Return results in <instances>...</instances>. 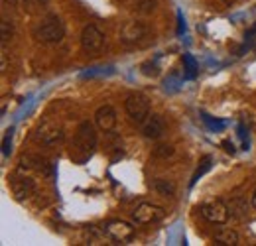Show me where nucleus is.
Here are the masks:
<instances>
[{
    "label": "nucleus",
    "mask_w": 256,
    "mask_h": 246,
    "mask_svg": "<svg viewBox=\"0 0 256 246\" xmlns=\"http://www.w3.org/2000/svg\"><path fill=\"white\" fill-rule=\"evenodd\" d=\"M199 213L205 216L209 222H213V224H224L228 220V216H230V209L224 205L223 201L213 199V201L203 203L199 207Z\"/></svg>",
    "instance_id": "nucleus-6"
},
{
    "label": "nucleus",
    "mask_w": 256,
    "mask_h": 246,
    "mask_svg": "<svg viewBox=\"0 0 256 246\" xmlns=\"http://www.w3.org/2000/svg\"><path fill=\"white\" fill-rule=\"evenodd\" d=\"M38 172V174H42V176H52V166H50V162H46L44 158H40V156H24L22 160H20V168H18V172H22V174H26V172Z\"/></svg>",
    "instance_id": "nucleus-11"
},
{
    "label": "nucleus",
    "mask_w": 256,
    "mask_h": 246,
    "mask_svg": "<svg viewBox=\"0 0 256 246\" xmlns=\"http://www.w3.org/2000/svg\"><path fill=\"white\" fill-rule=\"evenodd\" d=\"M154 156L156 158H170V156H174V146L172 144H158L154 148Z\"/></svg>",
    "instance_id": "nucleus-19"
},
{
    "label": "nucleus",
    "mask_w": 256,
    "mask_h": 246,
    "mask_svg": "<svg viewBox=\"0 0 256 246\" xmlns=\"http://www.w3.org/2000/svg\"><path fill=\"white\" fill-rule=\"evenodd\" d=\"M73 148H75V154H79V160H87L89 156L95 152L96 148V132L95 126L85 120V122L79 124L77 132H75V138H73Z\"/></svg>",
    "instance_id": "nucleus-1"
},
{
    "label": "nucleus",
    "mask_w": 256,
    "mask_h": 246,
    "mask_svg": "<svg viewBox=\"0 0 256 246\" xmlns=\"http://www.w3.org/2000/svg\"><path fill=\"white\" fill-rule=\"evenodd\" d=\"M156 4H158V0H136V8L142 14H152L156 10Z\"/></svg>",
    "instance_id": "nucleus-17"
},
{
    "label": "nucleus",
    "mask_w": 256,
    "mask_h": 246,
    "mask_svg": "<svg viewBox=\"0 0 256 246\" xmlns=\"http://www.w3.org/2000/svg\"><path fill=\"white\" fill-rule=\"evenodd\" d=\"M213 240H215V244L219 246H236L240 238H238V232L232 230V228H219L215 232Z\"/></svg>",
    "instance_id": "nucleus-14"
},
{
    "label": "nucleus",
    "mask_w": 256,
    "mask_h": 246,
    "mask_svg": "<svg viewBox=\"0 0 256 246\" xmlns=\"http://www.w3.org/2000/svg\"><path fill=\"white\" fill-rule=\"evenodd\" d=\"M38 4H40V6H48V4H50V0H38Z\"/></svg>",
    "instance_id": "nucleus-25"
},
{
    "label": "nucleus",
    "mask_w": 256,
    "mask_h": 246,
    "mask_svg": "<svg viewBox=\"0 0 256 246\" xmlns=\"http://www.w3.org/2000/svg\"><path fill=\"white\" fill-rule=\"evenodd\" d=\"M223 146H224V150H226V152H234V150H232V144H228V142H223Z\"/></svg>",
    "instance_id": "nucleus-24"
},
{
    "label": "nucleus",
    "mask_w": 256,
    "mask_h": 246,
    "mask_svg": "<svg viewBox=\"0 0 256 246\" xmlns=\"http://www.w3.org/2000/svg\"><path fill=\"white\" fill-rule=\"evenodd\" d=\"M152 189H154L156 193L164 195V197H172V195H176V184H174L172 180H166V178H158V180H154Z\"/></svg>",
    "instance_id": "nucleus-15"
},
{
    "label": "nucleus",
    "mask_w": 256,
    "mask_h": 246,
    "mask_svg": "<svg viewBox=\"0 0 256 246\" xmlns=\"http://www.w3.org/2000/svg\"><path fill=\"white\" fill-rule=\"evenodd\" d=\"M228 209H230V215H234V216H244V213H246V207L240 205V199H234V201L228 205Z\"/></svg>",
    "instance_id": "nucleus-21"
},
{
    "label": "nucleus",
    "mask_w": 256,
    "mask_h": 246,
    "mask_svg": "<svg viewBox=\"0 0 256 246\" xmlns=\"http://www.w3.org/2000/svg\"><path fill=\"white\" fill-rule=\"evenodd\" d=\"M148 36V26L140 20H130L120 28V42L124 46H136Z\"/></svg>",
    "instance_id": "nucleus-7"
},
{
    "label": "nucleus",
    "mask_w": 256,
    "mask_h": 246,
    "mask_svg": "<svg viewBox=\"0 0 256 246\" xmlns=\"http://www.w3.org/2000/svg\"><path fill=\"white\" fill-rule=\"evenodd\" d=\"M4 6L6 8H16L18 6V0H4Z\"/></svg>",
    "instance_id": "nucleus-23"
},
{
    "label": "nucleus",
    "mask_w": 256,
    "mask_h": 246,
    "mask_svg": "<svg viewBox=\"0 0 256 246\" xmlns=\"http://www.w3.org/2000/svg\"><path fill=\"white\" fill-rule=\"evenodd\" d=\"M64 126L56 120H46L38 128V142H42L44 146H58L64 142Z\"/></svg>",
    "instance_id": "nucleus-4"
},
{
    "label": "nucleus",
    "mask_w": 256,
    "mask_h": 246,
    "mask_svg": "<svg viewBox=\"0 0 256 246\" xmlns=\"http://www.w3.org/2000/svg\"><path fill=\"white\" fill-rule=\"evenodd\" d=\"M164 132H166V122L160 114H150L146 122L142 124V134L148 140H160Z\"/></svg>",
    "instance_id": "nucleus-13"
},
{
    "label": "nucleus",
    "mask_w": 256,
    "mask_h": 246,
    "mask_svg": "<svg viewBox=\"0 0 256 246\" xmlns=\"http://www.w3.org/2000/svg\"><path fill=\"white\" fill-rule=\"evenodd\" d=\"M209 168H211V158H209V156H205V158H203V162H201V168H197V172L193 174L192 185L195 184V182H197V180H199V178H201V176H203V174H205Z\"/></svg>",
    "instance_id": "nucleus-20"
},
{
    "label": "nucleus",
    "mask_w": 256,
    "mask_h": 246,
    "mask_svg": "<svg viewBox=\"0 0 256 246\" xmlns=\"http://www.w3.org/2000/svg\"><path fill=\"white\" fill-rule=\"evenodd\" d=\"M124 108H126V114L130 116V120L136 124H144L146 118L150 116V100L142 92L128 94V98L124 100Z\"/></svg>",
    "instance_id": "nucleus-3"
},
{
    "label": "nucleus",
    "mask_w": 256,
    "mask_h": 246,
    "mask_svg": "<svg viewBox=\"0 0 256 246\" xmlns=\"http://www.w3.org/2000/svg\"><path fill=\"white\" fill-rule=\"evenodd\" d=\"M102 230H104L106 236H110L116 242H126V240L132 238V234H134V226L128 224L126 220H110V222L104 224Z\"/></svg>",
    "instance_id": "nucleus-10"
},
{
    "label": "nucleus",
    "mask_w": 256,
    "mask_h": 246,
    "mask_svg": "<svg viewBox=\"0 0 256 246\" xmlns=\"http://www.w3.org/2000/svg\"><path fill=\"white\" fill-rule=\"evenodd\" d=\"M252 207L256 209V191H254V195H252Z\"/></svg>",
    "instance_id": "nucleus-27"
},
{
    "label": "nucleus",
    "mask_w": 256,
    "mask_h": 246,
    "mask_svg": "<svg viewBox=\"0 0 256 246\" xmlns=\"http://www.w3.org/2000/svg\"><path fill=\"white\" fill-rule=\"evenodd\" d=\"M12 132H14V128H8V130H6V136H4V148H2L4 156L10 154V142H12Z\"/></svg>",
    "instance_id": "nucleus-22"
},
{
    "label": "nucleus",
    "mask_w": 256,
    "mask_h": 246,
    "mask_svg": "<svg viewBox=\"0 0 256 246\" xmlns=\"http://www.w3.org/2000/svg\"><path fill=\"white\" fill-rule=\"evenodd\" d=\"M102 46H104V34L93 24L85 26L83 32H81V48H83V52L96 54V52L102 50Z\"/></svg>",
    "instance_id": "nucleus-8"
},
{
    "label": "nucleus",
    "mask_w": 256,
    "mask_h": 246,
    "mask_svg": "<svg viewBox=\"0 0 256 246\" xmlns=\"http://www.w3.org/2000/svg\"><path fill=\"white\" fill-rule=\"evenodd\" d=\"M36 38L42 44H60L65 38V26L60 16H48L38 28H36Z\"/></svg>",
    "instance_id": "nucleus-2"
},
{
    "label": "nucleus",
    "mask_w": 256,
    "mask_h": 246,
    "mask_svg": "<svg viewBox=\"0 0 256 246\" xmlns=\"http://www.w3.org/2000/svg\"><path fill=\"white\" fill-rule=\"evenodd\" d=\"M12 34H14V26L10 20H2L0 22V38H2V44H8V40H12Z\"/></svg>",
    "instance_id": "nucleus-16"
},
{
    "label": "nucleus",
    "mask_w": 256,
    "mask_h": 246,
    "mask_svg": "<svg viewBox=\"0 0 256 246\" xmlns=\"http://www.w3.org/2000/svg\"><path fill=\"white\" fill-rule=\"evenodd\" d=\"M224 4H226V6H232V4H234V2H236V0H223Z\"/></svg>",
    "instance_id": "nucleus-26"
},
{
    "label": "nucleus",
    "mask_w": 256,
    "mask_h": 246,
    "mask_svg": "<svg viewBox=\"0 0 256 246\" xmlns=\"http://www.w3.org/2000/svg\"><path fill=\"white\" fill-rule=\"evenodd\" d=\"M95 124L102 132H110L116 126V110L110 104H102L98 106L95 112Z\"/></svg>",
    "instance_id": "nucleus-12"
},
{
    "label": "nucleus",
    "mask_w": 256,
    "mask_h": 246,
    "mask_svg": "<svg viewBox=\"0 0 256 246\" xmlns=\"http://www.w3.org/2000/svg\"><path fill=\"white\" fill-rule=\"evenodd\" d=\"M10 189H12V193H14V197L18 201H24L34 193L36 185H34V180H30L26 174L18 172V174H14L10 178Z\"/></svg>",
    "instance_id": "nucleus-9"
},
{
    "label": "nucleus",
    "mask_w": 256,
    "mask_h": 246,
    "mask_svg": "<svg viewBox=\"0 0 256 246\" xmlns=\"http://www.w3.org/2000/svg\"><path fill=\"white\" fill-rule=\"evenodd\" d=\"M166 216V211L160 205L154 203H140L134 211H132V218L138 224H152V222H160Z\"/></svg>",
    "instance_id": "nucleus-5"
},
{
    "label": "nucleus",
    "mask_w": 256,
    "mask_h": 246,
    "mask_svg": "<svg viewBox=\"0 0 256 246\" xmlns=\"http://www.w3.org/2000/svg\"><path fill=\"white\" fill-rule=\"evenodd\" d=\"M140 71H142V75H146V77H156L158 73H160V69H158V65L152 62H144L140 65Z\"/></svg>",
    "instance_id": "nucleus-18"
}]
</instances>
